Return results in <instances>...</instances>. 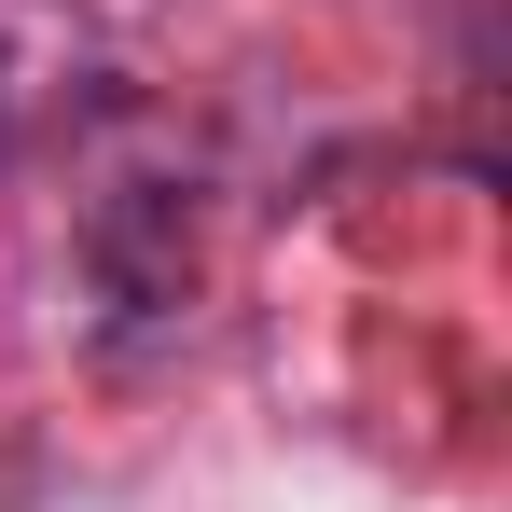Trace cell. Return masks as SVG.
<instances>
[]
</instances>
